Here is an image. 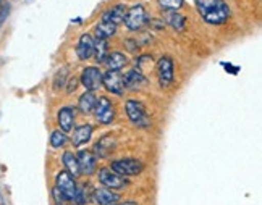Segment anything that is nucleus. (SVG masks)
<instances>
[{"instance_id":"1","label":"nucleus","mask_w":262,"mask_h":205,"mask_svg":"<svg viewBox=\"0 0 262 205\" xmlns=\"http://www.w3.org/2000/svg\"><path fill=\"white\" fill-rule=\"evenodd\" d=\"M196 8L209 25H224L230 18V7L225 0H196Z\"/></svg>"},{"instance_id":"27","label":"nucleus","mask_w":262,"mask_h":205,"mask_svg":"<svg viewBox=\"0 0 262 205\" xmlns=\"http://www.w3.org/2000/svg\"><path fill=\"white\" fill-rule=\"evenodd\" d=\"M52 200L55 205H70V202H72V200H68V197L65 196V194L60 189H57L55 186L52 188Z\"/></svg>"},{"instance_id":"28","label":"nucleus","mask_w":262,"mask_h":205,"mask_svg":"<svg viewBox=\"0 0 262 205\" xmlns=\"http://www.w3.org/2000/svg\"><path fill=\"white\" fill-rule=\"evenodd\" d=\"M159 5L162 7L165 12H168V10H178L183 7V0H159Z\"/></svg>"},{"instance_id":"8","label":"nucleus","mask_w":262,"mask_h":205,"mask_svg":"<svg viewBox=\"0 0 262 205\" xmlns=\"http://www.w3.org/2000/svg\"><path fill=\"white\" fill-rule=\"evenodd\" d=\"M79 81H81V84L89 92L99 90L102 87V71H100L97 66H88L83 70L81 76H79Z\"/></svg>"},{"instance_id":"13","label":"nucleus","mask_w":262,"mask_h":205,"mask_svg":"<svg viewBox=\"0 0 262 205\" xmlns=\"http://www.w3.org/2000/svg\"><path fill=\"white\" fill-rule=\"evenodd\" d=\"M76 55L79 60H88L94 55V37L91 34H83L78 40Z\"/></svg>"},{"instance_id":"5","label":"nucleus","mask_w":262,"mask_h":205,"mask_svg":"<svg viewBox=\"0 0 262 205\" xmlns=\"http://www.w3.org/2000/svg\"><path fill=\"white\" fill-rule=\"evenodd\" d=\"M157 78H159V84L162 89H167L170 84L173 83V60L170 57H162L157 61Z\"/></svg>"},{"instance_id":"9","label":"nucleus","mask_w":262,"mask_h":205,"mask_svg":"<svg viewBox=\"0 0 262 205\" xmlns=\"http://www.w3.org/2000/svg\"><path fill=\"white\" fill-rule=\"evenodd\" d=\"M102 86L112 92L115 96H122L125 92V86H123V75L120 71H112L107 70V73H102Z\"/></svg>"},{"instance_id":"24","label":"nucleus","mask_w":262,"mask_h":205,"mask_svg":"<svg viewBox=\"0 0 262 205\" xmlns=\"http://www.w3.org/2000/svg\"><path fill=\"white\" fill-rule=\"evenodd\" d=\"M94 55L97 63H104L107 55H108V45H107V40L104 39H97L94 40Z\"/></svg>"},{"instance_id":"6","label":"nucleus","mask_w":262,"mask_h":205,"mask_svg":"<svg viewBox=\"0 0 262 205\" xmlns=\"http://www.w3.org/2000/svg\"><path fill=\"white\" fill-rule=\"evenodd\" d=\"M97 178H99V183L107 189H123L128 184V181L123 176L117 175L115 171H112L107 167L100 168L97 171Z\"/></svg>"},{"instance_id":"16","label":"nucleus","mask_w":262,"mask_h":205,"mask_svg":"<svg viewBox=\"0 0 262 205\" xmlns=\"http://www.w3.org/2000/svg\"><path fill=\"white\" fill-rule=\"evenodd\" d=\"M115 139L112 136H104V138H100L99 142H96V146H94V155L99 157V158H105L108 157L110 153L114 152L115 149Z\"/></svg>"},{"instance_id":"4","label":"nucleus","mask_w":262,"mask_h":205,"mask_svg":"<svg viewBox=\"0 0 262 205\" xmlns=\"http://www.w3.org/2000/svg\"><path fill=\"white\" fill-rule=\"evenodd\" d=\"M123 23H125L128 31H139V29H143L144 25L147 23V15H146L144 7L143 5H135V7H131L129 10H126Z\"/></svg>"},{"instance_id":"26","label":"nucleus","mask_w":262,"mask_h":205,"mask_svg":"<svg viewBox=\"0 0 262 205\" xmlns=\"http://www.w3.org/2000/svg\"><path fill=\"white\" fill-rule=\"evenodd\" d=\"M68 142V136H67V132L63 131H54L52 134H50V146H52L54 149H60V147H63L65 144Z\"/></svg>"},{"instance_id":"33","label":"nucleus","mask_w":262,"mask_h":205,"mask_svg":"<svg viewBox=\"0 0 262 205\" xmlns=\"http://www.w3.org/2000/svg\"><path fill=\"white\" fill-rule=\"evenodd\" d=\"M2 5H4V0H0V8H2Z\"/></svg>"},{"instance_id":"21","label":"nucleus","mask_w":262,"mask_h":205,"mask_svg":"<svg viewBox=\"0 0 262 205\" xmlns=\"http://www.w3.org/2000/svg\"><path fill=\"white\" fill-rule=\"evenodd\" d=\"M104 63L107 65L108 70H112V71H120L122 70L126 63H128V58L125 54L122 52H108L107 58Z\"/></svg>"},{"instance_id":"19","label":"nucleus","mask_w":262,"mask_h":205,"mask_svg":"<svg viewBox=\"0 0 262 205\" xmlns=\"http://www.w3.org/2000/svg\"><path fill=\"white\" fill-rule=\"evenodd\" d=\"M164 21L177 31H185L186 28V16H183L180 12H177V10L164 12Z\"/></svg>"},{"instance_id":"29","label":"nucleus","mask_w":262,"mask_h":205,"mask_svg":"<svg viewBox=\"0 0 262 205\" xmlns=\"http://www.w3.org/2000/svg\"><path fill=\"white\" fill-rule=\"evenodd\" d=\"M8 15H10V5L5 4V5H2V8H0V28H2V25L5 23Z\"/></svg>"},{"instance_id":"17","label":"nucleus","mask_w":262,"mask_h":205,"mask_svg":"<svg viewBox=\"0 0 262 205\" xmlns=\"http://www.w3.org/2000/svg\"><path fill=\"white\" fill-rule=\"evenodd\" d=\"M93 199L97 205H114L120 200V194L112 192V189L102 188L93 192Z\"/></svg>"},{"instance_id":"12","label":"nucleus","mask_w":262,"mask_h":205,"mask_svg":"<svg viewBox=\"0 0 262 205\" xmlns=\"http://www.w3.org/2000/svg\"><path fill=\"white\" fill-rule=\"evenodd\" d=\"M146 84H147V79H146L144 73H143V71L136 70V68L129 70L128 73L123 76V86H125V89L138 90V89H141Z\"/></svg>"},{"instance_id":"3","label":"nucleus","mask_w":262,"mask_h":205,"mask_svg":"<svg viewBox=\"0 0 262 205\" xmlns=\"http://www.w3.org/2000/svg\"><path fill=\"white\" fill-rule=\"evenodd\" d=\"M110 170L125 178V176L139 175V173L144 170V165H143V162L138 158H120L110 163Z\"/></svg>"},{"instance_id":"15","label":"nucleus","mask_w":262,"mask_h":205,"mask_svg":"<svg viewBox=\"0 0 262 205\" xmlns=\"http://www.w3.org/2000/svg\"><path fill=\"white\" fill-rule=\"evenodd\" d=\"M58 126H60V131H63V132H70L73 129V125H75V108L72 107H63V108H60L58 111Z\"/></svg>"},{"instance_id":"14","label":"nucleus","mask_w":262,"mask_h":205,"mask_svg":"<svg viewBox=\"0 0 262 205\" xmlns=\"http://www.w3.org/2000/svg\"><path fill=\"white\" fill-rule=\"evenodd\" d=\"M125 15H126V7L123 4H120V5H115L112 8L105 10L100 19H104V21H108V23H114L115 26H118V25H122L125 21Z\"/></svg>"},{"instance_id":"2","label":"nucleus","mask_w":262,"mask_h":205,"mask_svg":"<svg viewBox=\"0 0 262 205\" xmlns=\"http://www.w3.org/2000/svg\"><path fill=\"white\" fill-rule=\"evenodd\" d=\"M125 110H126V115H128L129 121L133 123L135 126L143 128V129L150 126V118L147 115V110H146L144 104L141 100H136V99L126 100Z\"/></svg>"},{"instance_id":"18","label":"nucleus","mask_w":262,"mask_h":205,"mask_svg":"<svg viewBox=\"0 0 262 205\" xmlns=\"http://www.w3.org/2000/svg\"><path fill=\"white\" fill-rule=\"evenodd\" d=\"M93 131L94 128L91 125H81L78 126L75 131H73V136H72V142L75 147H81L84 144H88V142L91 141V138H93Z\"/></svg>"},{"instance_id":"23","label":"nucleus","mask_w":262,"mask_h":205,"mask_svg":"<svg viewBox=\"0 0 262 205\" xmlns=\"http://www.w3.org/2000/svg\"><path fill=\"white\" fill-rule=\"evenodd\" d=\"M62 162L65 165V171H68L70 175H72L73 178H76L79 175V165H78V158L73 152H65L63 157H62Z\"/></svg>"},{"instance_id":"31","label":"nucleus","mask_w":262,"mask_h":205,"mask_svg":"<svg viewBox=\"0 0 262 205\" xmlns=\"http://www.w3.org/2000/svg\"><path fill=\"white\" fill-rule=\"evenodd\" d=\"M0 205H7V202H5V199L2 196V192H0Z\"/></svg>"},{"instance_id":"32","label":"nucleus","mask_w":262,"mask_h":205,"mask_svg":"<svg viewBox=\"0 0 262 205\" xmlns=\"http://www.w3.org/2000/svg\"><path fill=\"white\" fill-rule=\"evenodd\" d=\"M114 205H136L135 202H123V203H114Z\"/></svg>"},{"instance_id":"22","label":"nucleus","mask_w":262,"mask_h":205,"mask_svg":"<svg viewBox=\"0 0 262 205\" xmlns=\"http://www.w3.org/2000/svg\"><path fill=\"white\" fill-rule=\"evenodd\" d=\"M117 28L114 23H108V21H104V19H100V21L96 25V29H94V33L97 36V39H104L107 40L108 37H112L115 33H117Z\"/></svg>"},{"instance_id":"20","label":"nucleus","mask_w":262,"mask_h":205,"mask_svg":"<svg viewBox=\"0 0 262 205\" xmlns=\"http://www.w3.org/2000/svg\"><path fill=\"white\" fill-rule=\"evenodd\" d=\"M96 104H97V97L94 96V92H84V94L79 97L78 100V110L81 111L83 115H89L93 113L94 108H96Z\"/></svg>"},{"instance_id":"7","label":"nucleus","mask_w":262,"mask_h":205,"mask_svg":"<svg viewBox=\"0 0 262 205\" xmlns=\"http://www.w3.org/2000/svg\"><path fill=\"white\" fill-rule=\"evenodd\" d=\"M94 117L100 125H110L115 120V107L107 97H100L94 108Z\"/></svg>"},{"instance_id":"25","label":"nucleus","mask_w":262,"mask_h":205,"mask_svg":"<svg viewBox=\"0 0 262 205\" xmlns=\"http://www.w3.org/2000/svg\"><path fill=\"white\" fill-rule=\"evenodd\" d=\"M68 76H70V70H68V66H62V68H60V70L57 71V73H55V76H54V89H55V90L63 89L65 84H67V81L70 79Z\"/></svg>"},{"instance_id":"30","label":"nucleus","mask_w":262,"mask_h":205,"mask_svg":"<svg viewBox=\"0 0 262 205\" xmlns=\"http://www.w3.org/2000/svg\"><path fill=\"white\" fill-rule=\"evenodd\" d=\"M76 86H78V79H70V84L67 86V92L68 94H72V92H75L76 90Z\"/></svg>"},{"instance_id":"11","label":"nucleus","mask_w":262,"mask_h":205,"mask_svg":"<svg viewBox=\"0 0 262 205\" xmlns=\"http://www.w3.org/2000/svg\"><path fill=\"white\" fill-rule=\"evenodd\" d=\"M78 165H79V173H83L86 176H91L97 170V157L89 150H81L78 152Z\"/></svg>"},{"instance_id":"10","label":"nucleus","mask_w":262,"mask_h":205,"mask_svg":"<svg viewBox=\"0 0 262 205\" xmlns=\"http://www.w3.org/2000/svg\"><path fill=\"white\" fill-rule=\"evenodd\" d=\"M55 188L62 191L65 196L68 197V200H73L75 199V194H76V183L75 178L70 175L68 171H60L57 178H55Z\"/></svg>"}]
</instances>
